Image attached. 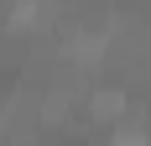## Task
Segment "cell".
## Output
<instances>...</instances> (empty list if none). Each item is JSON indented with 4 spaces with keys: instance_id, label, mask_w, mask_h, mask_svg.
I'll list each match as a JSON object with an SVG mask.
<instances>
[{
    "instance_id": "obj_1",
    "label": "cell",
    "mask_w": 151,
    "mask_h": 146,
    "mask_svg": "<svg viewBox=\"0 0 151 146\" xmlns=\"http://www.w3.org/2000/svg\"><path fill=\"white\" fill-rule=\"evenodd\" d=\"M120 110H125V99L115 94V89H109V94H94V115H99V120H109V115H120Z\"/></svg>"
}]
</instances>
